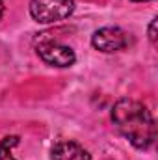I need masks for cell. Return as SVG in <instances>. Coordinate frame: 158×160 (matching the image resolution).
Instances as JSON below:
<instances>
[{
	"mask_svg": "<svg viewBox=\"0 0 158 160\" xmlns=\"http://www.w3.org/2000/svg\"><path fill=\"white\" fill-rule=\"evenodd\" d=\"M19 143V136H6L0 142V160H15L13 147Z\"/></svg>",
	"mask_w": 158,
	"mask_h": 160,
	"instance_id": "cell-6",
	"label": "cell"
},
{
	"mask_svg": "<svg viewBox=\"0 0 158 160\" xmlns=\"http://www.w3.org/2000/svg\"><path fill=\"white\" fill-rule=\"evenodd\" d=\"M149 39L153 45H156V19H153L149 24Z\"/></svg>",
	"mask_w": 158,
	"mask_h": 160,
	"instance_id": "cell-7",
	"label": "cell"
},
{
	"mask_svg": "<svg viewBox=\"0 0 158 160\" xmlns=\"http://www.w3.org/2000/svg\"><path fill=\"white\" fill-rule=\"evenodd\" d=\"M134 2H140V0H134Z\"/></svg>",
	"mask_w": 158,
	"mask_h": 160,
	"instance_id": "cell-9",
	"label": "cell"
},
{
	"mask_svg": "<svg viewBox=\"0 0 158 160\" xmlns=\"http://www.w3.org/2000/svg\"><path fill=\"white\" fill-rule=\"evenodd\" d=\"M91 45L97 50L106 52V54L117 52V50H123L128 47V34L117 26H106V28H101L93 34Z\"/></svg>",
	"mask_w": 158,
	"mask_h": 160,
	"instance_id": "cell-3",
	"label": "cell"
},
{
	"mask_svg": "<svg viewBox=\"0 0 158 160\" xmlns=\"http://www.w3.org/2000/svg\"><path fill=\"white\" fill-rule=\"evenodd\" d=\"M75 9V0H32L30 15L41 24H50L67 19Z\"/></svg>",
	"mask_w": 158,
	"mask_h": 160,
	"instance_id": "cell-2",
	"label": "cell"
},
{
	"mask_svg": "<svg viewBox=\"0 0 158 160\" xmlns=\"http://www.w3.org/2000/svg\"><path fill=\"white\" fill-rule=\"evenodd\" d=\"M52 160H91V157L80 143L62 140L52 147Z\"/></svg>",
	"mask_w": 158,
	"mask_h": 160,
	"instance_id": "cell-5",
	"label": "cell"
},
{
	"mask_svg": "<svg viewBox=\"0 0 158 160\" xmlns=\"http://www.w3.org/2000/svg\"><path fill=\"white\" fill-rule=\"evenodd\" d=\"M37 54L41 60L48 65L54 67H71L77 62V54L71 47L67 45H60L56 41H45L37 47Z\"/></svg>",
	"mask_w": 158,
	"mask_h": 160,
	"instance_id": "cell-4",
	"label": "cell"
},
{
	"mask_svg": "<svg viewBox=\"0 0 158 160\" xmlns=\"http://www.w3.org/2000/svg\"><path fill=\"white\" fill-rule=\"evenodd\" d=\"M4 9H6V8H4V2L0 0V19H2V15H4Z\"/></svg>",
	"mask_w": 158,
	"mask_h": 160,
	"instance_id": "cell-8",
	"label": "cell"
},
{
	"mask_svg": "<svg viewBox=\"0 0 158 160\" xmlns=\"http://www.w3.org/2000/svg\"><path fill=\"white\" fill-rule=\"evenodd\" d=\"M112 121L136 149H149L156 140V123L145 104L134 99H119L112 108Z\"/></svg>",
	"mask_w": 158,
	"mask_h": 160,
	"instance_id": "cell-1",
	"label": "cell"
}]
</instances>
